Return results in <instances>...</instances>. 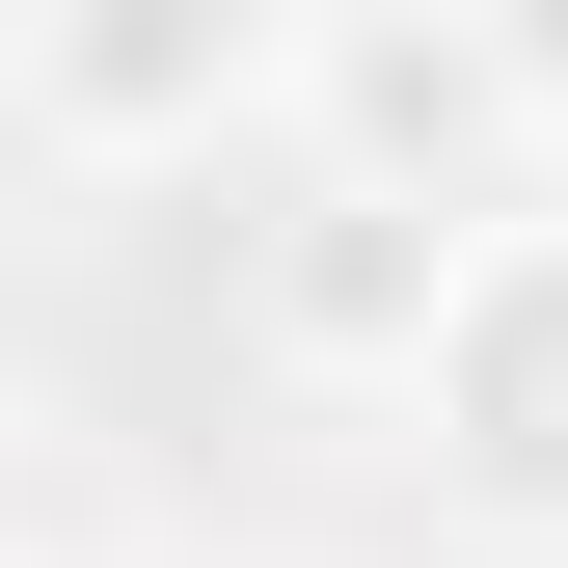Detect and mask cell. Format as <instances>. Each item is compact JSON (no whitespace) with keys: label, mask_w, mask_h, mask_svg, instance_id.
Masks as SVG:
<instances>
[{"label":"cell","mask_w":568,"mask_h":568,"mask_svg":"<svg viewBox=\"0 0 568 568\" xmlns=\"http://www.w3.org/2000/svg\"><path fill=\"white\" fill-rule=\"evenodd\" d=\"M298 0H0V135L28 163H82V190H135V163H217V135H271L298 109Z\"/></svg>","instance_id":"cell-1"},{"label":"cell","mask_w":568,"mask_h":568,"mask_svg":"<svg viewBox=\"0 0 568 568\" xmlns=\"http://www.w3.org/2000/svg\"><path fill=\"white\" fill-rule=\"evenodd\" d=\"M406 460H434L460 541L568 568V217H487V244H460L434 352H406Z\"/></svg>","instance_id":"cell-2"},{"label":"cell","mask_w":568,"mask_h":568,"mask_svg":"<svg viewBox=\"0 0 568 568\" xmlns=\"http://www.w3.org/2000/svg\"><path fill=\"white\" fill-rule=\"evenodd\" d=\"M460 244H487V217H434V190H352V163H298V190H271V244H244V325L298 352V379H379V406H406V352H434Z\"/></svg>","instance_id":"cell-3"},{"label":"cell","mask_w":568,"mask_h":568,"mask_svg":"<svg viewBox=\"0 0 568 568\" xmlns=\"http://www.w3.org/2000/svg\"><path fill=\"white\" fill-rule=\"evenodd\" d=\"M487 135H515V109H487V54H460V0H379V28H325L298 54V163H352V190H434V217H487Z\"/></svg>","instance_id":"cell-4"},{"label":"cell","mask_w":568,"mask_h":568,"mask_svg":"<svg viewBox=\"0 0 568 568\" xmlns=\"http://www.w3.org/2000/svg\"><path fill=\"white\" fill-rule=\"evenodd\" d=\"M460 54H487V109L568 135V0H460Z\"/></svg>","instance_id":"cell-5"}]
</instances>
